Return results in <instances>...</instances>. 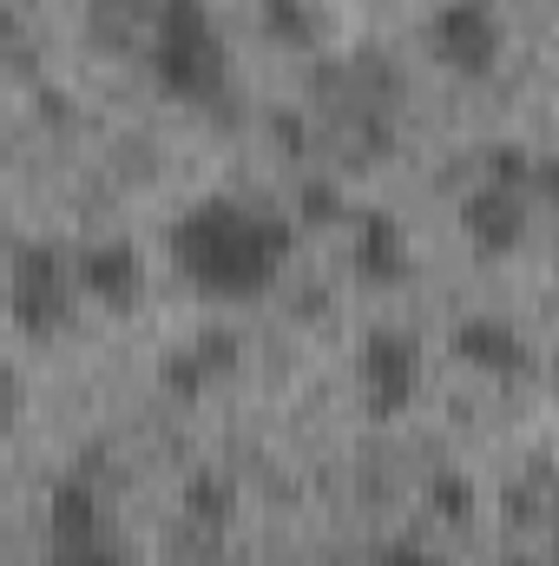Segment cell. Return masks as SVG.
<instances>
[{
	"label": "cell",
	"mask_w": 559,
	"mask_h": 566,
	"mask_svg": "<svg viewBox=\"0 0 559 566\" xmlns=\"http://www.w3.org/2000/svg\"><path fill=\"white\" fill-rule=\"evenodd\" d=\"M145 60H151V80L171 99H218L224 80H231V46H224L204 0H158Z\"/></svg>",
	"instance_id": "obj_2"
},
{
	"label": "cell",
	"mask_w": 559,
	"mask_h": 566,
	"mask_svg": "<svg viewBox=\"0 0 559 566\" xmlns=\"http://www.w3.org/2000/svg\"><path fill=\"white\" fill-rule=\"evenodd\" d=\"M264 20H271L277 40H316V20H309L303 0H264Z\"/></svg>",
	"instance_id": "obj_15"
},
{
	"label": "cell",
	"mask_w": 559,
	"mask_h": 566,
	"mask_svg": "<svg viewBox=\"0 0 559 566\" xmlns=\"http://www.w3.org/2000/svg\"><path fill=\"white\" fill-rule=\"evenodd\" d=\"M40 566H126V554L113 541H86V547H46Z\"/></svg>",
	"instance_id": "obj_16"
},
{
	"label": "cell",
	"mask_w": 559,
	"mask_h": 566,
	"mask_svg": "<svg viewBox=\"0 0 559 566\" xmlns=\"http://www.w3.org/2000/svg\"><path fill=\"white\" fill-rule=\"evenodd\" d=\"M231 363H238V343H231L224 329H204L198 343H184V349L165 356V389L191 402V396H204L218 376H231Z\"/></svg>",
	"instance_id": "obj_11"
},
{
	"label": "cell",
	"mask_w": 559,
	"mask_h": 566,
	"mask_svg": "<svg viewBox=\"0 0 559 566\" xmlns=\"http://www.w3.org/2000/svg\"><path fill=\"white\" fill-rule=\"evenodd\" d=\"M534 185H547V191H553V198H559V158H547V165L534 171Z\"/></svg>",
	"instance_id": "obj_18"
},
{
	"label": "cell",
	"mask_w": 559,
	"mask_h": 566,
	"mask_svg": "<svg viewBox=\"0 0 559 566\" xmlns=\"http://www.w3.org/2000/svg\"><path fill=\"white\" fill-rule=\"evenodd\" d=\"M428 53L461 73V80H487L507 53V20L494 0H441L428 13Z\"/></svg>",
	"instance_id": "obj_4"
},
{
	"label": "cell",
	"mask_w": 559,
	"mask_h": 566,
	"mask_svg": "<svg viewBox=\"0 0 559 566\" xmlns=\"http://www.w3.org/2000/svg\"><path fill=\"white\" fill-rule=\"evenodd\" d=\"M231 507H238V488H231V474H211V468H198V474L184 481V514H191V521H231Z\"/></svg>",
	"instance_id": "obj_12"
},
{
	"label": "cell",
	"mask_w": 559,
	"mask_h": 566,
	"mask_svg": "<svg viewBox=\"0 0 559 566\" xmlns=\"http://www.w3.org/2000/svg\"><path fill=\"white\" fill-rule=\"evenodd\" d=\"M46 547H86V541H106V507H99V494L80 481V474H66V481H53L46 488Z\"/></svg>",
	"instance_id": "obj_10"
},
{
	"label": "cell",
	"mask_w": 559,
	"mask_h": 566,
	"mask_svg": "<svg viewBox=\"0 0 559 566\" xmlns=\"http://www.w3.org/2000/svg\"><path fill=\"white\" fill-rule=\"evenodd\" d=\"M349 271L369 290H395L415 271V244H409L395 211H356L349 218Z\"/></svg>",
	"instance_id": "obj_6"
},
{
	"label": "cell",
	"mask_w": 559,
	"mask_h": 566,
	"mask_svg": "<svg viewBox=\"0 0 559 566\" xmlns=\"http://www.w3.org/2000/svg\"><path fill=\"white\" fill-rule=\"evenodd\" d=\"M461 231H467L474 251L507 258V251L527 238V198H520L514 185H474V191L461 198Z\"/></svg>",
	"instance_id": "obj_8"
},
{
	"label": "cell",
	"mask_w": 559,
	"mask_h": 566,
	"mask_svg": "<svg viewBox=\"0 0 559 566\" xmlns=\"http://www.w3.org/2000/svg\"><path fill=\"white\" fill-rule=\"evenodd\" d=\"M428 507H434L441 521H467V514H474V481H467V474H454V468L428 474Z\"/></svg>",
	"instance_id": "obj_13"
},
{
	"label": "cell",
	"mask_w": 559,
	"mask_h": 566,
	"mask_svg": "<svg viewBox=\"0 0 559 566\" xmlns=\"http://www.w3.org/2000/svg\"><path fill=\"white\" fill-rule=\"evenodd\" d=\"M73 271H80V296H93L106 310H133L145 296V258L133 238H93L73 258Z\"/></svg>",
	"instance_id": "obj_7"
},
{
	"label": "cell",
	"mask_w": 559,
	"mask_h": 566,
	"mask_svg": "<svg viewBox=\"0 0 559 566\" xmlns=\"http://www.w3.org/2000/svg\"><path fill=\"white\" fill-rule=\"evenodd\" d=\"M296 211H303L309 224H342V218H356V211L342 205V191H336L329 178H309V185H303V198H296Z\"/></svg>",
	"instance_id": "obj_14"
},
{
	"label": "cell",
	"mask_w": 559,
	"mask_h": 566,
	"mask_svg": "<svg viewBox=\"0 0 559 566\" xmlns=\"http://www.w3.org/2000/svg\"><path fill=\"white\" fill-rule=\"evenodd\" d=\"M376 566H454V560H441L434 547H415V541H389V547L376 554Z\"/></svg>",
	"instance_id": "obj_17"
},
{
	"label": "cell",
	"mask_w": 559,
	"mask_h": 566,
	"mask_svg": "<svg viewBox=\"0 0 559 566\" xmlns=\"http://www.w3.org/2000/svg\"><path fill=\"white\" fill-rule=\"evenodd\" d=\"M73 296H80V271L46 238L13 244V258H7V310H13V323L27 336H53L73 316Z\"/></svg>",
	"instance_id": "obj_3"
},
{
	"label": "cell",
	"mask_w": 559,
	"mask_h": 566,
	"mask_svg": "<svg viewBox=\"0 0 559 566\" xmlns=\"http://www.w3.org/2000/svg\"><path fill=\"white\" fill-rule=\"evenodd\" d=\"M165 251H171V271L198 296L244 303L283 277V264L296 251V224L264 205H244V198H198L171 218Z\"/></svg>",
	"instance_id": "obj_1"
},
{
	"label": "cell",
	"mask_w": 559,
	"mask_h": 566,
	"mask_svg": "<svg viewBox=\"0 0 559 566\" xmlns=\"http://www.w3.org/2000/svg\"><path fill=\"white\" fill-rule=\"evenodd\" d=\"M454 356L467 369H481V376H500V382L534 369V349H527V336L507 316H461L454 323Z\"/></svg>",
	"instance_id": "obj_9"
},
{
	"label": "cell",
	"mask_w": 559,
	"mask_h": 566,
	"mask_svg": "<svg viewBox=\"0 0 559 566\" xmlns=\"http://www.w3.org/2000/svg\"><path fill=\"white\" fill-rule=\"evenodd\" d=\"M507 566H559V554H547V560H507Z\"/></svg>",
	"instance_id": "obj_19"
},
{
	"label": "cell",
	"mask_w": 559,
	"mask_h": 566,
	"mask_svg": "<svg viewBox=\"0 0 559 566\" xmlns=\"http://www.w3.org/2000/svg\"><path fill=\"white\" fill-rule=\"evenodd\" d=\"M415 376H421V356H415V343H409L402 329H389V323L362 329V343H356V389H362L369 409H382V416L409 409Z\"/></svg>",
	"instance_id": "obj_5"
}]
</instances>
